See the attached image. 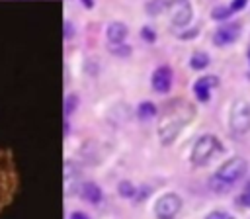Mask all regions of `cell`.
<instances>
[{
    "label": "cell",
    "mask_w": 250,
    "mask_h": 219,
    "mask_svg": "<svg viewBox=\"0 0 250 219\" xmlns=\"http://www.w3.org/2000/svg\"><path fill=\"white\" fill-rule=\"evenodd\" d=\"M244 172H246V160L242 156H232V158H229L227 162H223L219 166V170L209 180V184H211L213 190L223 192V190H229L230 184H234L236 180H240Z\"/></svg>",
    "instance_id": "1"
},
{
    "label": "cell",
    "mask_w": 250,
    "mask_h": 219,
    "mask_svg": "<svg viewBox=\"0 0 250 219\" xmlns=\"http://www.w3.org/2000/svg\"><path fill=\"white\" fill-rule=\"evenodd\" d=\"M217 151H219V139L215 135H209V133L207 135H201L195 141L193 149H191V162L195 166H203V164H207L211 160V156Z\"/></svg>",
    "instance_id": "2"
},
{
    "label": "cell",
    "mask_w": 250,
    "mask_h": 219,
    "mask_svg": "<svg viewBox=\"0 0 250 219\" xmlns=\"http://www.w3.org/2000/svg\"><path fill=\"white\" fill-rule=\"evenodd\" d=\"M180 209H182V197L174 192H168V194L160 196L154 203L156 219H174Z\"/></svg>",
    "instance_id": "3"
},
{
    "label": "cell",
    "mask_w": 250,
    "mask_h": 219,
    "mask_svg": "<svg viewBox=\"0 0 250 219\" xmlns=\"http://www.w3.org/2000/svg\"><path fill=\"white\" fill-rule=\"evenodd\" d=\"M230 129L246 133L250 129V106L244 100H236L230 108Z\"/></svg>",
    "instance_id": "4"
},
{
    "label": "cell",
    "mask_w": 250,
    "mask_h": 219,
    "mask_svg": "<svg viewBox=\"0 0 250 219\" xmlns=\"http://www.w3.org/2000/svg\"><path fill=\"white\" fill-rule=\"evenodd\" d=\"M168 12H170V22L176 25V27H184L191 22V4L189 0H172L168 4Z\"/></svg>",
    "instance_id": "5"
},
{
    "label": "cell",
    "mask_w": 250,
    "mask_h": 219,
    "mask_svg": "<svg viewBox=\"0 0 250 219\" xmlns=\"http://www.w3.org/2000/svg\"><path fill=\"white\" fill-rule=\"evenodd\" d=\"M150 82H152V88H154L156 92H160V94L168 92L170 86H172V70H170V66H158V68L152 72Z\"/></svg>",
    "instance_id": "6"
},
{
    "label": "cell",
    "mask_w": 250,
    "mask_h": 219,
    "mask_svg": "<svg viewBox=\"0 0 250 219\" xmlns=\"http://www.w3.org/2000/svg\"><path fill=\"white\" fill-rule=\"evenodd\" d=\"M184 127V121L182 119H170V121H164L160 127H158V137L162 141V145H170L182 131Z\"/></svg>",
    "instance_id": "7"
},
{
    "label": "cell",
    "mask_w": 250,
    "mask_h": 219,
    "mask_svg": "<svg viewBox=\"0 0 250 219\" xmlns=\"http://www.w3.org/2000/svg\"><path fill=\"white\" fill-rule=\"evenodd\" d=\"M127 33H129V29H127V25H125L123 22H111V23L107 25V29H105L107 41H109L111 45L123 43L125 37H127Z\"/></svg>",
    "instance_id": "8"
},
{
    "label": "cell",
    "mask_w": 250,
    "mask_h": 219,
    "mask_svg": "<svg viewBox=\"0 0 250 219\" xmlns=\"http://www.w3.org/2000/svg\"><path fill=\"white\" fill-rule=\"evenodd\" d=\"M215 84H217V78L215 76H203V78H199L193 84V92H195L197 100L207 102L209 100V94H211V86H215Z\"/></svg>",
    "instance_id": "9"
},
{
    "label": "cell",
    "mask_w": 250,
    "mask_h": 219,
    "mask_svg": "<svg viewBox=\"0 0 250 219\" xmlns=\"http://www.w3.org/2000/svg\"><path fill=\"white\" fill-rule=\"evenodd\" d=\"M236 25H229V27H219L215 33H213V43L215 45H219V47H225V45H229V43H232L234 39H236Z\"/></svg>",
    "instance_id": "10"
},
{
    "label": "cell",
    "mask_w": 250,
    "mask_h": 219,
    "mask_svg": "<svg viewBox=\"0 0 250 219\" xmlns=\"http://www.w3.org/2000/svg\"><path fill=\"white\" fill-rule=\"evenodd\" d=\"M82 197L86 199V201H90V203H100L102 201V190L94 184V182H86L84 186H82Z\"/></svg>",
    "instance_id": "11"
},
{
    "label": "cell",
    "mask_w": 250,
    "mask_h": 219,
    "mask_svg": "<svg viewBox=\"0 0 250 219\" xmlns=\"http://www.w3.org/2000/svg\"><path fill=\"white\" fill-rule=\"evenodd\" d=\"M189 65H191V68L201 70V68H205V66L209 65V55L203 53V51H195V53L191 55V59H189Z\"/></svg>",
    "instance_id": "12"
},
{
    "label": "cell",
    "mask_w": 250,
    "mask_h": 219,
    "mask_svg": "<svg viewBox=\"0 0 250 219\" xmlns=\"http://www.w3.org/2000/svg\"><path fill=\"white\" fill-rule=\"evenodd\" d=\"M137 113H139L141 119H150V117L156 115V106L152 102H143V104H139Z\"/></svg>",
    "instance_id": "13"
},
{
    "label": "cell",
    "mask_w": 250,
    "mask_h": 219,
    "mask_svg": "<svg viewBox=\"0 0 250 219\" xmlns=\"http://www.w3.org/2000/svg\"><path fill=\"white\" fill-rule=\"evenodd\" d=\"M117 192H119V196L121 197H135V194H137V188L133 186V182H127V180H123V182H119V186H117Z\"/></svg>",
    "instance_id": "14"
},
{
    "label": "cell",
    "mask_w": 250,
    "mask_h": 219,
    "mask_svg": "<svg viewBox=\"0 0 250 219\" xmlns=\"http://www.w3.org/2000/svg\"><path fill=\"white\" fill-rule=\"evenodd\" d=\"M168 8V4L164 0H148V4L145 6V10L150 14V16H158L160 12H164Z\"/></svg>",
    "instance_id": "15"
},
{
    "label": "cell",
    "mask_w": 250,
    "mask_h": 219,
    "mask_svg": "<svg viewBox=\"0 0 250 219\" xmlns=\"http://www.w3.org/2000/svg\"><path fill=\"white\" fill-rule=\"evenodd\" d=\"M230 8H227V6H217V8H213V12H211V16L215 18V20H227L229 16H230Z\"/></svg>",
    "instance_id": "16"
},
{
    "label": "cell",
    "mask_w": 250,
    "mask_h": 219,
    "mask_svg": "<svg viewBox=\"0 0 250 219\" xmlns=\"http://www.w3.org/2000/svg\"><path fill=\"white\" fill-rule=\"evenodd\" d=\"M109 51H111L113 55H121V57H127V55L131 53V47H129V45H125V43H117L115 47H109Z\"/></svg>",
    "instance_id": "17"
},
{
    "label": "cell",
    "mask_w": 250,
    "mask_h": 219,
    "mask_svg": "<svg viewBox=\"0 0 250 219\" xmlns=\"http://www.w3.org/2000/svg\"><path fill=\"white\" fill-rule=\"evenodd\" d=\"M141 35H143V39H145V41H148V43H152V41L156 39V33L152 31V27H146V25L141 29Z\"/></svg>",
    "instance_id": "18"
},
{
    "label": "cell",
    "mask_w": 250,
    "mask_h": 219,
    "mask_svg": "<svg viewBox=\"0 0 250 219\" xmlns=\"http://www.w3.org/2000/svg\"><path fill=\"white\" fill-rule=\"evenodd\" d=\"M205 219H232V215L230 213H227V211H211V213H207V217Z\"/></svg>",
    "instance_id": "19"
},
{
    "label": "cell",
    "mask_w": 250,
    "mask_h": 219,
    "mask_svg": "<svg viewBox=\"0 0 250 219\" xmlns=\"http://www.w3.org/2000/svg\"><path fill=\"white\" fill-rule=\"evenodd\" d=\"M74 108H76V96H68L66 102H64V111L66 113H72Z\"/></svg>",
    "instance_id": "20"
},
{
    "label": "cell",
    "mask_w": 250,
    "mask_h": 219,
    "mask_svg": "<svg viewBox=\"0 0 250 219\" xmlns=\"http://www.w3.org/2000/svg\"><path fill=\"white\" fill-rule=\"evenodd\" d=\"M238 199H240V203H242V205L250 207V184L244 188V192L240 194V197H238Z\"/></svg>",
    "instance_id": "21"
},
{
    "label": "cell",
    "mask_w": 250,
    "mask_h": 219,
    "mask_svg": "<svg viewBox=\"0 0 250 219\" xmlns=\"http://www.w3.org/2000/svg\"><path fill=\"white\" fill-rule=\"evenodd\" d=\"M74 37V25L64 22V39H72Z\"/></svg>",
    "instance_id": "22"
},
{
    "label": "cell",
    "mask_w": 250,
    "mask_h": 219,
    "mask_svg": "<svg viewBox=\"0 0 250 219\" xmlns=\"http://www.w3.org/2000/svg\"><path fill=\"white\" fill-rule=\"evenodd\" d=\"M244 6H246V0H232L230 10H232V12H238V10H242Z\"/></svg>",
    "instance_id": "23"
},
{
    "label": "cell",
    "mask_w": 250,
    "mask_h": 219,
    "mask_svg": "<svg viewBox=\"0 0 250 219\" xmlns=\"http://www.w3.org/2000/svg\"><path fill=\"white\" fill-rule=\"evenodd\" d=\"M197 29H188V31H184V33H180V39H191V37H197Z\"/></svg>",
    "instance_id": "24"
},
{
    "label": "cell",
    "mask_w": 250,
    "mask_h": 219,
    "mask_svg": "<svg viewBox=\"0 0 250 219\" xmlns=\"http://www.w3.org/2000/svg\"><path fill=\"white\" fill-rule=\"evenodd\" d=\"M70 219H90L86 213H82V211H72L70 213Z\"/></svg>",
    "instance_id": "25"
},
{
    "label": "cell",
    "mask_w": 250,
    "mask_h": 219,
    "mask_svg": "<svg viewBox=\"0 0 250 219\" xmlns=\"http://www.w3.org/2000/svg\"><path fill=\"white\" fill-rule=\"evenodd\" d=\"M82 2V6H86V8H92L94 6V0H80Z\"/></svg>",
    "instance_id": "26"
}]
</instances>
